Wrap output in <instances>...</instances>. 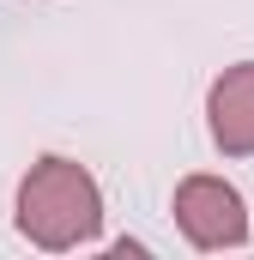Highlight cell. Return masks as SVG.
Masks as SVG:
<instances>
[{
    "mask_svg": "<svg viewBox=\"0 0 254 260\" xmlns=\"http://www.w3.org/2000/svg\"><path fill=\"white\" fill-rule=\"evenodd\" d=\"M18 230L37 242V248H79L103 230V194L91 182L85 164L73 157H43L30 164L24 188H18Z\"/></svg>",
    "mask_w": 254,
    "mask_h": 260,
    "instance_id": "6da1fadb",
    "label": "cell"
},
{
    "mask_svg": "<svg viewBox=\"0 0 254 260\" xmlns=\"http://www.w3.org/2000/svg\"><path fill=\"white\" fill-rule=\"evenodd\" d=\"M176 224L194 248H242L248 242V212L242 194L218 176H188L176 188Z\"/></svg>",
    "mask_w": 254,
    "mask_h": 260,
    "instance_id": "7a4b0ae2",
    "label": "cell"
},
{
    "mask_svg": "<svg viewBox=\"0 0 254 260\" xmlns=\"http://www.w3.org/2000/svg\"><path fill=\"white\" fill-rule=\"evenodd\" d=\"M206 115H212V145L224 157H254V61L224 67L212 79Z\"/></svg>",
    "mask_w": 254,
    "mask_h": 260,
    "instance_id": "3957f363",
    "label": "cell"
}]
</instances>
